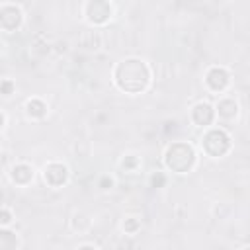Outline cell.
Here are the masks:
<instances>
[{"label":"cell","instance_id":"cell-1","mask_svg":"<svg viewBox=\"0 0 250 250\" xmlns=\"http://www.w3.org/2000/svg\"><path fill=\"white\" fill-rule=\"evenodd\" d=\"M115 80L121 90L135 94V92L145 90V86L148 84V70H146L145 62H141L137 59H129L117 66Z\"/></svg>","mask_w":250,"mask_h":250},{"label":"cell","instance_id":"cell-2","mask_svg":"<svg viewBox=\"0 0 250 250\" xmlns=\"http://www.w3.org/2000/svg\"><path fill=\"white\" fill-rule=\"evenodd\" d=\"M195 160L193 148L186 143H176L166 152V166L174 172H188Z\"/></svg>","mask_w":250,"mask_h":250},{"label":"cell","instance_id":"cell-3","mask_svg":"<svg viewBox=\"0 0 250 250\" xmlns=\"http://www.w3.org/2000/svg\"><path fill=\"white\" fill-rule=\"evenodd\" d=\"M230 146V139L225 131L213 129L203 137V148L209 156H223Z\"/></svg>","mask_w":250,"mask_h":250},{"label":"cell","instance_id":"cell-4","mask_svg":"<svg viewBox=\"0 0 250 250\" xmlns=\"http://www.w3.org/2000/svg\"><path fill=\"white\" fill-rule=\"evenodd\" d=\"M111 14V8L105 0H92L88 4V18L94 23H104Z\"/></svg>","mask_w":250,"mask_h":250},{"label":"cell","instance_id":"cell-5","mask_svg":"<svg viewBox=\"0 0 250 250\" xmlns=\"http://www.w3.org/2000/svg\"><path fill=\"white\" fill-rule=\"evenodd\" d=\"M66 176H68V172H66V168L62 166V164H59V162H53V164H49L47 168H45V180L51 184V186H61V184H64L66 182Z\"/></svg>","mask_w":250,"mask_h":250},{"label":"cell","instance_id":"cell-6","mask_svg":"<svg viewBox=\"0 0 250 250\" xmlns=\"http://www.w3.org/2000/svg\"><path fill=\"white\" fill-rule=\"evenodd\" d=\"M0 20H2V27H4L6 31H12V29H16V27L20 25V21H21V12H20V8H16V6H4Z\"/></svg>","mask_w":250,"mask_h":250},{"label":"cell","instance_id":"cell-7","mask_svg":"<svg viewBox=\"0 0 250 250\" xmlns=\"http://www.w3.org/2000/svg\"><path fill=\"white\" fill-rule=\"evenodd\" d=\"M213 115H215L213 107L209 104H205V102H201V104H197L193 107V121L197 125H209L213 121Z\"/></svg>","mask_w":250,"mask_h":250},{"label":"cell","instance_id":"cell-8","mask_svg":"<svg viewBox=\"0 0 250 250\" xmlns=\"http://www.w3.org/2000/svg\"><path fill=\"white\" fill-rule=\"evenodd\" d=\"M207 84L213 88V90H223L227 84H229V74H227V70H223V68H211L209 70V74H207Z\"/></svg>","mask_w":250,"mask_h":250},{"label":"cell","instance_id":"cell-9","mask_svg":"<svg viewBox=\"0 0 250 250\" xmlns=\"http://www.w3.org/2000/svg\"><path fill=\"white\" fill-rule=\"evenodd\" d=\"M12 178L18 182V184H27L31 178H33V170L27 166V164H18L12 172Z\"/></svg>","mask_w":250,"mask_h":250},{"label":"cell","instance_id":"cell-10","mask_svg":"<svg viewBox=\"0 0 250 250\" xmlns=\"http://www.w3.org/2000/svg\"><path fill=\"white\" fill-rule=\"evenodd\" d=\"M217 109H219V115H223V117H234L236 115V104H234V100H221L219 104H217Z\"/></svg>","mask_w":250,"mask_h":250},{"label":"cell","instance_id":"cell-11","mask_svg":"<svg viewBox=\"0 0 250 250\" xmlns=\"http://www.w3.org/2000/svg\"><path fill=\"white\" fill-rule=\"evenodd\" d=\"M45 111H47V107H45V104H43L41 100H31V102H27V113H29V115H33V117H43Z\"/></svg>","mask_w":250,"mask_h":250},{"label":"cell","instance_id":"cell-12","mask_svg":"<svg viewBox=\"0 0 250 250\" xmlns=\"http://www.w3.org/2000/svg\"><path fill=\"white\" fill-rule=\"evenodd\" d=\"M12 219H10V213H8V209H2V225H8Z\"/></svg>","mask_w":250,"mask_h":250},{"label":"cell","instance_id":"cell-13","mask_svg":"<svg viewBox=\"0 0 250 250\" xmlns=\"http://www.w3.org/2000/svg\"><path fill=\"white\" fill-rule=\"evenodd\" d=\"M10 88H12V84H10V82H4V94H6V96H8Z\"/></svg>","mask_w":250,"mask_h":250},{"label":"cell","instance_id":"cell-14","mask_svg":"<svg viewBox=\"0 0 250 250\" xmlns=\"http://www.w3.org/2000/svg\"><path fill=\"white\" fill-rule=\"evenodd\" d=\"M135 227H137V223H135V221H131L129 225H125V229H127V230H133Z\"/></svg>","mask_w":250,"mask_h":250}]
</instances>
